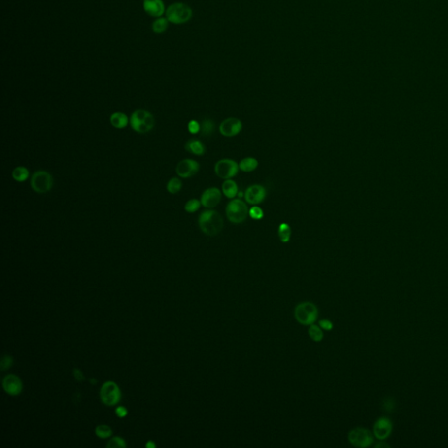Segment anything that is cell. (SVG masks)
<instances>
[{
  "mask_svg": "<svg viewBox=\"0 0 448 448\" xmlns=\"http://www.w3.org/2000/svg\"><path fill=\"white\" fill-rule=\"evenodd\" d=\"M198 223L201 230L208 237L217 236L224 226L222 215L217 211L211 209L203 211L200 214Z\"/></svg>",
  "mask_w": 448,
  "mask_h": 448,
  "instance_id": "6da1fadb",
  "label": "cell"
},
{
  "mask_svg": "<svg viewBox=\"0 0 448 448\" xmlns=\"http://www.w3.org/2000/svg\"><path fill=\"white\" fill-rule=\"evenodd\" d=\"M131 127L136 133H147L152 131L155 125V119L151 112L145 109H137L130 118Z\"/></svg>",
  "mask_w": 448,
  "mask_h": 448,
  "instance_id": "7a4b0ae2",
  "label": "cell"
},
{
  "mask_svg": "<svg viewBox=\"0 0 448 448\" xmlns=\"http://www.w3.org/2000/svg\"><path fill=\"white\" fill-rule=\"evenodd\" d=\"M319 315V311L315 305L310 302H301L294 309V317L299 323L303 326H311L314 324Z\"/></svg>",
  "mask_w": 448,
  "mask_h": 448,
  "instance_id": "3957f363",
  "label": "cell"
},
{
  "mask_svg": "<svg viewBox=\"0 0 448 448\" xmlns=\"http://www.w3.org/2000/svg\"><path fill=\"white\" fill-rule=\"evenodd\" d=\"M193 17L191 7L184 3H174L168 7L166 18L169 22L176 25L187 23Z\"/></svg>",
  "mask_w": 448,
  "mask_h": 448,
  "instance_id": "277c9868",
  "label": "cell"
},
{
  "mask_svg": "<svg viewBox=\"0 0 448 448\" xmlns=\"http://www.w3.org/2000/svg\"><path fill=\"white\" fill-rule=\"evenodd\" d=\"M249 209L244 202L242 200L235 199L230 201L226 207V215L229 221L235 224H239L244 222Z\"/></svg>",
  "mask_w": 448,
  "mask_h": 448,
  "instance_id": "5b68a950",
  "label": "cell"
},
{
  "mask_svg": "<svg viewBox=\"0 0 448 448\" xmlns=\"http://www.w3.org/2000/svg\"><path fill=\"white\" fill-rule=\"evenodd\" d=\"M31 187L37 194H47L54 186V178L48 172L39 170L31 178Z\"/></svg>",
  "mask_w": 448,
  "mask_h": 448,
  "instance_id": "8992f818",
  "label": "cell"
},
{
  "mask_svg": "<svg viewBox=\"0 0 448 448\" xmlns=\"http://www.w3.org/2000/svg\"><path fill=\"white\" fill-rule=\"evenodd\" d=\"M121 390L116 382L108 381L104 382L100 390V398L104 405L116 406L121 399Z\"/></svg>",
  "mask_w": 448,
  "mask_h": 448,
  "instance_id": "52a82bcc",
  "label": "cell"
},
{
  "mask_svg": "<svg viewBox=\"0 0 448 448\" xmlns=\"http://www.w3.org/2000/svg\"><path fill=\"white\" fill-rule=\"evenodd\" d=\"M348 441L356 448H367L373 443L374 438L370 430L363 427L353 429L348 433Z\"/></svg>",
  "mask_w": 448,
  "mask_h": 448,
  "instance_id": "ba28073f",
  "label": "cell"
},
{
  "mask_svg": "<svg viewBox=\"0 0 448 448\" xmlns=\"http://www.w3.org/2000/svg\"><path fill=\"white\" fill-rule=\"evenodd\" d=\"M239 169V164L230 159L219 160L214 166L215 174L223 179L233 178L238 174Z\"/></svg>",
  "mask_w": 448,
  "mask_h": 448,
  "instance_id": "9c48e42d",
  "label": "cell"
},
{
  "mask_svg": "<svg viewBox=\"0 0 448 448\" xmlns=\"http://www.w3.org/2000/svg\"><path fill=\"white\" fill-rule=\"evenodd\" d=\"M200 169V164L195 160L186 159L179 161L176 167V173L183 179L195 175Z\"/></svg>",
  "mask_w": 448,
  "mask_h": 448,
  "instance_id": "30bf717a",
  "label": "cell"
},
{
  "mask_svg": "<svg viewBox=\"0 0 448 448\" xmlns=\"http://www.w3.org/2000/svg\"><path fill=\"white\" fill-rule=\"evenodd\" d=\"M266 195H267V191H266L265 187L259 184H255V185H251L250 187L246 189L244 198H245L246 202L249 204L257 205L265 201Z\"/></svg>",
  "mask_w": 448,
  "mask_h": 448,
  "instance_id": "8fae6325",
  "label": "cell"
},
{
  "mask_svg": "<svg viewBox=\"0 0 448 448\" xmlns=\"http://www.w3.org/2000/svg\"><path fill=\"white\" fill-rule=\"evenodd\" d=\"M392 432V423L390 418L380 417L373 425V434L379 441H383L390 436Z\"/></svg>",
  "mask_w": 448,
  "mask_h": 448,
  "instance_id": "7c38bea8",
  "label": "cell"
},
{
  "mask_svg": "<svg viewBox=\"0 0 448 448\" xmlns=\"http://www.w3.org/2000/svg\"><path fill=\"white\" fill-rule=\"evenodd\" d=\"M242 124L238 118L229 117L222 122L220 125V133L222 136L235 137L242 131Z\"/></svg>",
  "mask_w": 448,
  "mask_h": 448,
  "instance_id": "4fadbf2b",
  "label": "cell"
},
{
  "mask_svg": "<svg viewBox=\"0 0 448 448\" xmlns=\"http://www.w3.org/2000/svg\"><path fill=\"white\" fill-rule=\"evenodd\" d=\"M3 389L11 396H18L23 390L22 381L16 375L9 374L3 379Z\"/></svg>",
  "mask_w": 448,
  "mask_h": 448,
  "instance_id": "5bb4252c",
  "label": "cell"
},
{
  "mask_svg": "<svg viewBox=\"0 0 448 448\" xmlns=\"http://www.w3.org/2000/svg\"><path fill=\"white\" fill-rule=\"evenodd\" d=\"M222 200V193L217 187H210L203 192L201 203L207 208H214Z\"/></svg>",
  "mask_w": 448,
  "mask_h": 448,
  "instance_id": "9a60e30c",
  "label": "cell"
},
{
  "mask_svg": "<svg viewBox=\"0 0 448 448\" xmlns=\"http://www.w3.org/2000/svg\"><path fill=\"white\" fill-rule=\"evenodd\" d=\"M145 12L152 17L160 18L165 12V5L162 0H144Z\"/></svg>",
  "mask_w": 448,
  "mask_h": 448,
  "instance_id": "2e32d148",
  "label": "cell"
},
{
  "mask_svg": "<svg viewBox=\"0 0 448 448\" xmlns=\"http://www.w3.org/2000/svg\"><path fill=\"white\" fill-rule=\"evenodd\" d=\"M185 149L187 150V152L197 155V156H202L206 152L205 145L198 139H191V140L187 141V144H185Z\"/></svg>",
  "mask_w": 448,
  "mask_h": 448,
  "instance_id": "e0dca14e",
  "label": "cell"
},
{
  "mask_svg": "<svg viewBox=\"0 0 448 448\" xmlns=\"http://www.w3.org/2000/svg\"><path fill=\"white\" fill-rule=\"evenodd\" d=\"M222 190L223 195H225L227 198L233 199L235 196L238 195V184L236 183L233 179H225V181L222 184Z\"/></svg>",
  "mask_w": 448,
  "mask_h": 448,
  "instance_id": "ac0fdd59",
  "label": "cell"
},
{
  "mask_svg": "<svg viewBox=\"0 0 448 448\" xmlns=\"http://www.w3.org/2000/svg\"><path fill=\"white\" fill-rule=\"evenodd\" d=\"M110 124L117 129H124L128 125L129 119L123 112H115L109 117Z\"/></svg>",
  "mask_w": 448,
  "mask_h": 448,
  "instance_id": "d6986e66",
  "label": "cell"
},
{
  "mask_svg": "<svg viewBox=\"0 0 448 448\" xmlns=\"http://www.w3.org/2000/svg\"><path fill=\"white\" fill-rule=\"evenodd\" d=\"M258 167V161L252 157H248L244 158L243 160H241L239 163V168L244 172H250L257 169Z\"/></svg>",
  "mask_w": 448,
  "mask_h": 448,
  "instance_id": "ffe728a7",
  "label": "cell"
},
{
  "mask_svg": "<svg viewBox=\"0 0 448 448\" xmlns=\"http://www.w3.org/2000/svg\"><path fill=\"white\" fill-rule=\"evenodd\" d=\"M12 178L18 182H24L29 177V170L25 167H17L12 172Z\"/></svg>",
  "mask_w": 448,
  "mask_h": 448,
  "instance_id": "44dd1931",
  "label": "cell"
},
{
  "mask_svg": "<svg viewBox=\"0 0 448 448\" xmlns=\"http://www.w3.org/2000/svg\"><path fill=\"white\" fill-rule=\"evenodd\" d=\"M278 238L282 242H288L292 235L291 227L287 223H281L277 230Z\"/></svg>",
  "mask_w": 448,
  "mask_h": 448,
  "instance_id": "7402d4cb",
  "label": "cell"
},
{
  "mask_svg": "<svg viewBox=\"0 0 448 448\" xmlns=\"http://www.w3.org/2000/svg\"><path fill=\"white\" fill-rule=\"evenodd\" d=\"M308 335H309L310 338H311L312 341L317 342V343L321 342L322 339H323L324 335L323 331H322V328L319 327V326H317V325H314V324H312V325H311L310 327H309V329H308Z\"/></svg>",
  "mask_w": 448,
  "mask_h": 448,
  "instance_id": "603a6c76",
  "label": "cell"
},
{
  "mask_svg": "<svg viewBox=\"0 0 448 448\" xmlns=\"http://www.w3.org/2000/svg\"><path fill=\"white\" fill-rule=\"evenodd\" d=\"M182 188V182L178 178H172L167 184V190L172 195H175Z\"/></svg>",
  "mask_w": 448,
  "mask_h": 448,
  "instance_id": "cb8c5ba5",
  "label": "cell"
},
{
  "mask_svg": "<svg viewBox=\"0 0 448 448\" xmlns=\"http://www.w3.org/2000/svg\"><path fill=\"white\" fill-rule=\"evenodd\" d=\"M168 20L167 18H158L153 23H152V30L157 34H161L168 29Z\"/></svg>",
  "mask_w": 448,
  "mask_h": 448,
  "instance_id": "d4e9b609",
  "label": "cell"
},
{
  "mask_svg": "<svg viewBox=\"0 0 448 448\" xmlns=\"http://www.w3.org/2000/svg\"><path fill=\"white\" fill-rule=\"evenodd\" d=\"M214 132V123L211 119L206 118L201 124V133L203 136H210Z\"/></svg>",
  "mask_w": 448,
  "mask_h": 448,
  "instance_id": "484cf974",
  "label": "cell"
},
{
  "mask_svg": "<svg viewBox=\"0 0 448 448\" xmlns=\"http://www.w3.org/2000/svg\"><path fill=\"white\" fill-rule=\"evenodd\" d=\"M95 433L97 434V436L101 439H107L112 435V430L109 425H100L97 426Z\"/></svg>",
  "mask_w": 448,
  "mask_h": 448,
  "instance_id": "4316f807",
  "label": "cell"
},
{
  "mask_svg": "<svg viewBox=\"0 0 448 448\" xmlns=\"http://www.w3.org/2000/svg\"><path fill=\"white\" fill-rule=\"evenodd\" d=\"M126 446L127 444L125 440L118 436L113 437L112 439H110L106 445L108 448H126Z\"/></svg>",
  "mask_w": 448,
  "mask_h": 448,
  "instance_id": "83f0119b",
  "label": "cell"
},
{
  "mask_svg": "<svg viewBox=\"0 0 448 448\" xmlns=\"http://www.w3.org/2000/svg\"><path fill=\"white\" fill-rule=\"evenodd\" d=\"M201 205H202V203L200 202L199 200H189L185 205V210L187 211V213H195L196 211L199 210Z\"/></svg>",
  "mask_w": 448,
  "mask_h": 448,
  "instance_id": "f1b7e54d",
  "label": "cell"
},
{
  "mask_svg": "<svg viewBox=\"0 0 448 448\" xmlns=\"http://www.w3.org/2000/svg\"><path fill=\"white\" fill-rule=\"evenodd\" d=\"M249 215L254 220H261L264 217V211L259 207L254 206L249 209Z\"/></svg>",
  "mask_w": 448,
  "mask_h": 448,
  "instance_id": "f546056e",
  "label": "cell"
},
{
  "mask_svg": "<svg viewBox=\"0 0 448 448\" xmlns=\"http://www.w3.org/2000/svg\"><path fill=\"white\" fill-rule=\"evenodd\" d=\"M12 357L10 355H4L2 359H1V363H0V369L2 371L4 370H6L10 368V367L12 365Z\"/></svg>",
  "mask_w": 448,
  "mask_h": 448,
  "instance_id": "4dcf8cb0",
  "label": "cell"
},
{
  "mask_svg": "<svg viewBox=\"0 0 448 448\" xmlns=\"http://www.w3.org/2000/svg\"><path fill=\"white\" fill-rule=\"evenodd\" d=\"M187 129H188L189 133L192 134H196L201 132V125L196 120H191L187 125Z\"/></svg>",
  "mask_w": 448,
  "mask_h": 448,
  "instance_id": "1f68e13d",
  "label": "cell"
},
{
  "mask_svg": "<svg viewBox=\"0 0 448 448\" xmlns=\"http://www.w3.org/2000/svg\"><path fill=\"white\" fill-rule=\"evenodd\" d=\"M319 325L320 327L322 328V329H325L327 331H330L333 329L334 327V325L332 323L331 320H321L319 321Z\"/></svg>",
  "mask_w": 448,
  "mask_h": 448,
  "instance_id": "d6a6232c",
  "label": "cell"
},
{
  "mask_svg": "<svg viewBox=\"0 0 448 448\" xmlns=\"http://www.w3.org/2000/svg\"><path fill=\"white\" fill-rule=\"evenodd\" d=\"M127 413H128V411L124 406H118L116 409V414H117V417H125L127 415Z\"/></svg>",
  "mask_w": 448,
  "mask_h": 448,
  "instance_id": "836d02e7",
  "label": "cell"
},
{
  "mask_svg": "<svg viewBox=\"0 0 448 448\" xmlns=\"http://www.w3.org/2000/svg\"><path fill=\"white\" fill-rule=\"evenodd\" d=\"M74 377L77 381H79V382H81L82 380H84V376L82 374V371L78 370V369H74Z\"/></svg>",
  "mask_w": 448,
  "mask_h": 448,
  "instance_id": "e575fe53",
  "label": "cell"
},
{
  "mask_svg": "<svg viewBox=\"0 0 448 448\" xmlns=\"http://www.w3.org/2000/svg\"><path fill=\"white\" fill-rule=\"evenodd\" d=\"M394 406H395V404L392 399H387L384 401V409L386 411H391Z\"/></svg>",
  "mask_w": 448,
  "mask_h": 448,
  "instance_id": "d590c367",
  "label": "cell"
},
{
  "mask_svg": "<svg viewBox=\"0 0 448 448\" xmlns=\"http://www.w3.org/2000/svg\"><path fill=\"white\" fill-rule=\"evenodd\" d=\"M375 447H376V448H381V447H382V448H386V447L389 448V445L386 444L385 442H383V441H380V442L376 445Z\"/></svg>",
  "mask_w": 448,
  "mask_h": 448,
  "instance_id": "8d00e7d4",
  "label": "cell"
},
{
  "mask_svg": "<svg viewBox=\"0 0 448 448\" xmlns=\"http://www.w3.org/2000/svg\"><path fill=\"white\" fill-rule=\"evenodd\" d=\"M145 447H146V448H156V445H155V443H154V442H153V441H148V442H147V443H146V445H145Z\"/></svg>",
  "mask_w": 448,
  "mask_h": 448,
  "instance_id": "74e56055",
  "label": "cell"
},
{
  "mask_svg": "<svg viewBox=\"0 0 448 448\" xmlns=\"http://www.w3.org/2000/svg\"><path fill=\"white\" fill-rule=\"evenodd\" d=\"M96 382H97V381H96V380H95V379H94V378H93V379H91V380H90V382H91V383H93V384Z\"/></svg>",
  "mask_w": 448,
  "mask_h": 448,
  "instance_id": "f35d334b",
  "label": "cell"
}]
</instances>
